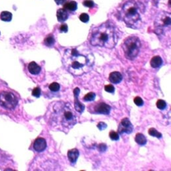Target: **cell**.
<instances>
[{
  "label": "cell",
  "instance_id": "1f68e13d",
  "mask_svg": "<svg viewBox=\"0 0 171 171\" xmlns=\"http://www.w3.org/2000/svg\"><path fill=\"white\" fill-rule=\"evenodd\" d=\"M97 127L99 128V129H100V130H103L107 127V125L104 122H100L98 123V124L97 125Z\"/></svg>",
  "mask_w": 171,
  "mask_h": 171
},
{
  "label": "cell",
  "instance_id": "9a60e30c",
  "mask_svg": "<svg viewBox=\"0 0 171 171\" xmlns=\"http://www.w3.org/2000/svg\"><path fill=\"white\" fill-rule=\"evenodd\" d=\"M122 80V75L118 72H113L110 74L109 80L113 84H118Z\"/></svg>",
  "mask_w": 171,
  "mask_h": 171
},
{
  "label": "cell",
  "instance_id": "cb8c5ba5",
  "mask_svg": "<svg viewBox=\"0 0 171 171\" xmlns=\"http://www.w3.org/2000/svg\"><path fill=\"white\" fill-rule=\"evenodd\" d=\"M109 136L112 140L116 141L119 140V134L116 132H115L114 130H111L110 132Z\"/></svg>",
  "mask_w": 171,
  "mask_h": 171
},
{
  "label": "cell",
  "instance_id": "d4e9b609",
  "mask_svg": "<svg viewBox=\"0 0 171 171\" xmlns=\"http://www.w3.org/2000/svg\"><path fill=\"white\" fill-rule=\"evenodd\" d=\"M157 108L160 110H164L167 107V103L163 100H159L156 102Z\"/></svg>",
  "mask_w": 171,
  "mask_h": 171
},
{
  "label": "cell",
  "instance_id": "30bf717a",
  "mask_svg": "<svg viewBox=\"0 0 171 171\" xmlns=\"http://www.w3.org/2000/svg\"><path fill=\"white\" fill-rule=\"evenodd\" d=\"M80 90L79 88H76L74 90V108L79 113H82L85 109V106L84 104L80 103L78 99V96L80 94Z\"/></svg>",
  "mask_w": 171,
  "mask_h": 171
},
{
  "label": "cell",
  "instance_id": "5b68a950",
  "mask_svg": "<svg viewBox=\"0 0 171 171\" xmlns=\"http://www.w3.org/2000/svg\"><path fill=\"white\" fill-rule=\"evenodd\" d=\"M122 46L125 57L128 60H133L140 52L141 43L138 37L130 36L124 40Z\"/></svg>",
  "mask_w": 171,
  "mask_h": 171
},
{
  "label": "cell",
  "instance_id": "d6986e66",
  "mask_svg": "<svg viewBox=\"0 0 171 171\" xmlns=\"http://www.w3.org/2000/svg\"><path fill=\"white\" fill-rule=\"evenodd\" d=\"M44 43L46 46H48V47L52 46V45H53L55 44L54 37H53V36L52 34L48 35V36L45 37V38L44 39Z\"/></svg>",
  "mask_w": 171,
  "mask_h": 171
},
{
  "label": "cell",
  "instance_id": "603a6c76",
  "mask_svg": "<svg viewBox=\"0 0 171 171\" xmlns=\"http://www.w3.org/2000/svg\"><path fill=\"white\" fill-rule=\"evenodd\" d=\"M96 98V94L94 92H89L86 95L83 100L86 102H91L94 100V99Z\"/></svg>",
  "mask_w": 171,
  "mask_h": 171
},
{
  "label": "cell",
  "instance_id": "8fae6325",
  "mask_svg": "<svg viewBox=\"0 0 171 171\" xmlns=\"http://www.w3.org/2000/svg\"><path fill=\"white\" fill-rule=\"evenodd\" d=\"M47 147L46 141L43 138H37L34 143V148L36 151L40 152L45 151Z\"/></svg>",
  "mask_w": 171,
  "mask_h": 171
},
{
  "label": "cell",
  "instance_id": "f1b7e54d",
  "mask_svg": "<svg viewBox=\"0 0 171 171\" xmlns=\"http://www.w3.org/2000/svg\"><path fill=\"white\" fill-rule=\"evenodd\" d=\"M83 5H84V6L85 7H90V8H92L94 7V3L92 1V0H84V1H83Z\"/></svg>",
  "mask_w": 171,
  "mask_h": 171
},
{
  "label": "cell",
  "instance_id": "e0dca14e",
  "mask_svg": "<svg viewBox=\"0 0 171 171\" xmlns=\"http://www.w3.org/2000/svg\"><path fill=\"white\" fill-rule=\"evenodd\" d=\"M162 64V58L159 56H154L151 60V66L154 68H157Z\"/></svg>",
  "mask_w": 171,
  "mask_h": 171
},
{
  "label": "cell",
  "instance_id": "3957f363",
  "mask_svg": "<svg viewBox=\"0 0 171 171\" xmlns=\"http://www.w3.org/2000/svg\"><path fill=\"white\" fill-rule=\"evenodd\" d=\"M146 6L142 0H127L122 5L120 17L128 28H141L144 23Z\"/></svg>",
  "mask_w": 171,
  "mask_h": 171
},
{
  "label": "cell",
  "instance_id": "7c38bea8",
  "mask_svg": "<svg viewBox=\"0 0 171 171\" xmlns=\"http://www.w3.org/2000/svg\"><path fill=\"white\" fill-rule=\"evenodd\" d=\"M28 69L31 75H38L42 71V68L35 61H31L28 64Z\"/></svg>",
  "mask_w": 171,
  "mask_h": 171
},
{
  "label": "cell",
  "instance_id": "4316f807",
  "mask_svg": "<svg viewBox=\"0 0 171 171\" xmlns=\"http://www.w3.org/2000/svg\"><path fill=\"white\" fill-rule=\"evenodd\" d=\"M31 94L33 96L36 98H39L40 95H41V90L39 87H36L34 88V90H32Z\"/></svg>",
  "mask_w": 171,
  "mask_h": 171
},
{
  "label": "cell",
  "instance_id": "277c9868",
  "mask_svg": "<svg viewBox=\"0 0 171 171\" xmlns=\"http://www.w3.org/2000/svg\"><path fill=\"white\" fill-rule=\"evenodd\" d=\"M119 39L118 31L113 23L105 22L92 29L89 37L90 44L112 49L116 46Z\"/></svg>",
  "mask_w": 171,
  "mask_h": 171
},
{
  "label": "cell",
  "instance_id": "5bb4252c",
  "mask_svg": "<svg viewBox=\"0 0 171 171\" xmlns=\"http://www.w3.org/2000/svg\"><path fill=\"white\" fill-rule=\"evenodd\" d=\"M56 16H57V19L58 21L60 22H64L66 21L68 18V12L64 8H61L59 9L56 13Z\"/></svg>",
  "mask_w": 171,
  "mask_h": 171
},
{
  "label": "cell",
  "instance_id": "6da1fadb",
  "mask_svg": "<svg viewBox=\"0 0 171 171\" xmlns=\"http://www.w3.org/2000/svg\"><path fill=\"white\" fill-rule=\"evenodd\" d=\"M46 121L52 130L68 134L76 124L77 119L71 104L60 101L52 103L48 107Z\"/></svg>",
  "mask_w": 171,
  "mask_h": 171
},
{
  "label": "cell",
  "instance_id": "f546056e",
  "mask_svg": "<svg viewBox=\"0 0 171 171\" xmlns=\"http://www.w3.org/2000/svg\"><path fill=\"white\" fill-rule=\"evenodd\" d=\"M104 90H105V91L107 92L113 94L114 92L115 88L112 84H108V85L105 86V87H104Z\"/></svg>",
  "mask_w": 171,
  "mask_h": 171
},
{
  "label": "cell",
  "instance_id": "4fadbf2b",
  "mask_svg": "<svg viewBox=\"0 0 171 171\" xmlns=\"http://www.w3.org/2000/svg\"><path fill=\"white\" fill-rule=\"evenodd\" d=\"M80 152L76 148H73L69 150L68 152V158L69 161L72 164H75L76 162L77 159L79 157Z\"/></svg>",
  "mask_w": 171,
  "mask_h": 171
},
{
  "label": "cell",
  "instance_id": "9c48e42d",
  "mask_svg": "<svg viewBox=\"0 0 171 171\" xmlns=\"http://www.w3.org/2000/svg\"><path fill=\"white\" fill-rule=\"evenodd\" d=\"M133 130L134 126L130 120L128 118H124L120 122L118 128V133L119 134H130L132 132Z\"/></svg>",
  "mask_w": 171,
  "mask_h": 171
},
{
  "label": "cell",
  "instance_id": "ba28073f",
  "mask_svg": "<svg viewBox=\"0 0 171 171\" xmlns=\"http://www.w3.org/2000/svg\"><path fill=\"white\" fill-rule=\"evenodd\" d=\"M88 110L90 113L98 114H109L111 111V106L103 102H98L90 104Z\"/></svg>",
  "mask_w": 171,
  "mask_h": 171
},
{
  "label": "cell",
  "instance_id": "44dd1931",
  "mask_svg": "<svg viewBox=\"0 0 171 171\" xmlns=\"http://www.w3.org/2000/svg\"><path fill=\"white\" fill-rule=\"evenodd\" d=\"M148 134L152 136H154V137H156L158 138H160L162 137V134L158 132V131L155 129L154 128H151L148 130Z\"/></svg>",
  "mask_w": 171,
  "mask_h": 171
},
{
  "label": "cell",
  "instance_id": "836d02e7",
  "mask_svg": "<svg viewBox=\"0 0 171 171\" xmlns=\"http://www.w3.org/2000/svg\"><path fill=\"white\" fill-rule=\"evenodd\" d=\"M54 1L58 5H61L64 4L66 1V0H54Z\"/></svg>",
  "mask_w": 171,
  "mask_h": 171
},
{
  "label": "cell",
  "instance_id": "ffe728a7",
  "mask_svg": "<svg viewBox=\"0 0 171 171\" xmlns=\"http://www.w3.org/2000/svg\"><path fill=\"white\" fill-rule=\"evenodd\" d=\"M0 18L1 20L4 21H10L12 19V13H10L9 12H7V11H4V12H1V15H0Z\"/></svg>",
  "mask_w": 171,
  "mask_h": 171
},
{
  "label": "cell",
  "instance_id": "2e32d148",
  "mask_svg": "<svg viewBox=\"0 0 171 171\" xmlns=\"http://www.w3.org/2000/svg\"><path fill=\"white\" fill-rule=\"evenodd\" d=\"M77 8V4L75 1H69L64 4V9L68 12H75Z\"/></svg>",
  "mask_w": 171,
  "mask_h": 171
},
{
  "label": "cell",
  "instance_id": "7a4b0ae2",
  "mask_svg": "<svg viewBox=\"0 0 171 171\" xmlns=\"http://www.w3.org/2000/svg\"><path fill=\"white\" fill-rule=\"evenodd\" d=\"M94 61L93 53L86 48H68L62 57L64 68L74 76H82L91 71Z\"/></svg>",
  "mask_w": 171,
  "mask_h": 171
},
{
  "label": "cell",
  "instance_id": "83f0119b",
  "mask_svg": "<svg viewBox=\"0 0 171 171\" xmlns=\"http://www.w3.org/2000/svg\"><path fill=\"white\" fill-rule=\"evenodd\" d=\"M134 102L138 106H142L144 105V101L139 96H136V97L134 99Z\"/></svg>",
  "mask_w": 171,
  "mask_h": 171
},
{
  "label": "cell",
  "instance_id": "4dcf8cb0",
  "mask_svg": "<svg viewBox=\"0 0 171 171\" xmlns=\"http://www.w3.org/2000/svg\"><path fill=\"white\" fill-rule=\"evenodd\" d=\"M60 31L62 33H66L68 31V27L66 23H63L60 27Z\"/></svg>",
  "mask_w": 171,
  "mask_h": 171
},
{
  "label": "cell",
  "instance_id": "52a82bcc",
  "mask_svg": "<svg viewBox=\"0 0 171 171\" xmlns=\"http://www.w3.org/2000/svg\"><path fill=\"white\" fill-rule=\"evenodd\" d=\"M18 104V99L14 94L9 91L0 92V106L7 110H13Z\"/></svg>",
  "mask_w": 171,
  "mask_h": 171
},
{
  "label": "cell",
  "instance_id": "ac0fdd59",
  "mask_svg": "<svg viewBox=\"0 0 171 171\" xmlns=\"http://www.w3.org/2000/svg\"><path fill=\"white\" fill-rule=\"evenodd\" d=\"M135 141L140 146H144L146 144V138L145 137V136L142 134V133H138L136 134V135L135 136Z\"/></svg>",
  "mask_w": 171,
  "mask_h": 171
},
{
  "label": "cell",
  "instance_id": "d6a6232c",
  "mask_svg": "<svg viewBox=\"0 0 171 171\" xmlns=\"http://www.w3.org/2000/svg\"><path fill=\"white\" fill-rule=\"evenodd\" d=\"M98 150L100 151H105L106 150V144H99V146H98Z\"/></svg>",
  "mask_w": 171,
  "mask_h": 171
},
{
  "label": "cell",
  "instance_id": "484cf974",
  "mask_svg": "<svg viewBox=\"0 0 171 171\" xmlns=\"http://www.w3.org/2000/svg\"><path fill=\"white\" fill-rule=\"evenodd\" d=\"M79 18L80 21H82L83 23H88L90 20L89 15H88L87 13H82V14L79 16Z\"/></svg>",
  "mask_w": 171,
  "mask_h": 171
},
{
  "label": "cell",
  "instance_id": "8992f818",
  "mask_svg": "<svg viewBox=\"0 0 171 171\" xmlns=\"http://www.w3.org/2000/svg\"><path fill=\"white\" fill-rule=\"evenodd\" d=\"M170 25L171 19L170 13L165 12L159 13L154 21V27L157 35L163 36L166 32L170 34Z\"/></svg>",
  "mask_w": 171,
  "mask_h": 171
},
{
  "label": "cell",
  "instance_id": "7402d4cb",
  "mask_svg": "<svg viewBox=\"0 0 171 171\" xmlns=\"http://www.w3.org/2000/svg\"><path fill=\"white\" fill-rule=\"evenodd\" d=\"M49 89L53 92H58L60 89V86L57 82H53L49 86Z\"/></svg>",
  "mask_w": 171,
  "mask_h": 171
}]
</instances>
